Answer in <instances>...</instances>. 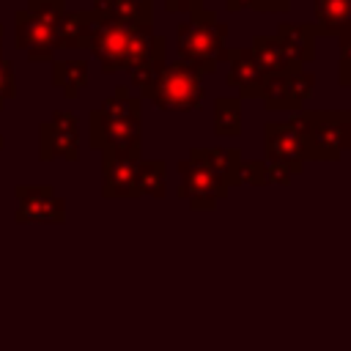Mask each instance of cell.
I'll return each mask as SVG.
<instances>
[{
    "label": "cell",
    "mask_w": 351,
    "mask_h": 351,
    "mask_svg": "<svg viewBox=\"0 0 351 351\" xmlns=\"http://www.w3.org/2000/svg\"><path fill=\"white\" fill-rule=\"evenodd\" d=\"M288 85H291V93L296 99V104H307V99L313 96V88H315V74L307 71V69H299V71H291L288 74Z\"/></svg>",
    "instance_id": "cell-26"
},
{
    "label": "cell",
    "mask_w": 351,
    "mask_h": 351,
    "mask_svg": "<svg viewBox=\"0 0 351 351\" xmlns=\"http://www.w3.org/2000/svg\"><path fill=\"white\" fill-rule=\"evenodd\" d=\"M261 99H263V104L271 110V112H277V110H288V112H302V104H296V99H293V93H291V85H288V74H282V77H266V82H263V90H261Z\"/></svg>",
    "instance_id": "cell-22"
},
{
    "label": "cell",
    "mask_w": 351,
    "mask_h": 351,
    "mask_svg": "<svg viewBox=\"0 0 351 351\" xmlns=\"http://www.w3.org/2000/svg\"><path fill=\"white\" fill-rule=\"evenodd\" d=\"M52 82L63 90L66 99H77L88 82L85 60H52Z\"/></svg>",
    "instance_id": "cell-20"
},
{
    "label": "cell",
    "mask_w": 351,
    "mask_h": 351,
    "mask_svg": "<svg viewBox=\"0 0 351 351\" xmlns=\"http://www.w3.org/2000/svg\"><path fill=\"white\" fill-rule=\"evenodd\" d=\"M228 63H230V69L225 74V82L230 88H236L241 99H261V90H263L266 77L255 66V60L250 55V47L228 49Z\"/></svg>",
    "instance_id": "cell-12"
},
{
    "label": "cell",
    "mask_w": 351,
    "mask_h": 351,
    "mask_svg": "<svg viewBox=\"0 0 351 351\" xmlns=\"http://www.w3.org/2000/svg\"><path fill=\"white\" fill-rule=\"evenodd\" d=\"M96 19L93 11H66L55 25V49H88Z\"/></svg>",
    "instance_id": "cell-13"
},
{
    "label": "cell",
    "mask_w": 351,
    "mask_h": 351,
    "mask_svg": "<svg viewBox=\"0 0 351 351\" xmlns=\"http://www.w3.org/2000/svg\"><path fill=\"white\" fill-rule=\"evenodd\" d=\"M277 41L282 44L285 55L296 69H304L315 60V27L313 25H293L280 22L277 25Z\"/></svg>",
    "instance_id": "cell-14"
},
{
    "label": "cell",
    "mask_w": 351,
    "mask_h": 351,
    "mask_svg": "<svg viewBox=\"0 0 351 351\" xmlns=\"http://www.w3.org/2000/svg\"><path fill=\"white\" fill-rule=\"evenodd\" d=\"M337 47H340V63H351V33H343Z\"/></svg>",
    "instance_id": "cell-31"
},
{
    "label": "cell",
    "mask_w": 351,
    "mask_h": 351,
    "mask_svg": "<svg viewBox=\"0 0 351 351\" xmlns=\"http://www.w3.org/2000/svg\"><path fill=\"white\" fill-rule=\"evenodd\" d=\"M307 143V162H337L346 151V110L343 112H296L288 121Z\"/></svg>",
    "instance_id": "cell-5"
},
{
    "label": "cell",
    "mask_w": 351,
    "mask_h": 351,
    "mask_svg": "<svg viewBox=\"0 0 351 351\" xmlns=\"http://www.w3.org/2000/svg\"><path fill=\"white\" fill-rule=\"evenodd\" d=\"M165 63H167V58H154V60H145L143 66H137V69H132V71H129L132 85H134V88H140V99H145V93L154 88V82L159 80V74H162Z\"/></svg>",
    "instance_id": "cell-25"
},
{
    "label": "cell",
    "mask_w": 351,
    "mask_h": 351,
    "mask_svg": "<svg viewBox=\"0 0 351 351\" xmlns=\"http://www.w3.org/2000/svg\"><path fill=\"white\" fill-rule=\"evenodd\" d=\"M296 173L288 167V165H274V162H266V184H291Z\"/></svg>",
    "instance_id": "cell-28"
},
{
    "label": "cell",
    "mask_w": 351,
    "mask_h": 351,
    "mask_svg": "<svg viewBox=\"0 0 351 351\" xmlns=\"http://www.w3.org/2000/svg\"><path fill=\"white\" fill-rule=\"evenodd\" d=\"M165 11H170V14H176V11L197 14V11H203V0H165Z\"/></svg>",
    "instance_id": "cell-29"
},
{
    "label": "cell",
    "mask_w": 351,
    "mask_h": 351,
    "mask_svg": "<svg viewBox=\"0 0 351 351\" xmlns=\"http://www.w3.org/2000/svg\"><path fill=\"white\" fill-rule=\"evenodd\" d=\"M214 134L217 137L241 134V101L239 99L222 96L214 101Z\"/></svg>",
    "instance_id": "cell-23"
},
{
    "label": "cell",
    "mask_w": 351,
    "mask_h": 351,
    "mask_svg": "<svg viewBox=\"0 0 351 351\" xmlns=\"http://www.w3.org/2000/svg\"><path fill=\"white\" fill-rule=\"evenodd\" d=\"M351 148V110H346V151Z\"/></svg>",
    "instance_id": "cell-34"
},
{
    "label": "cell",
    "mask_w": 351,
    "mask_h": 351,
    "mask_svg": "<svg viewBox=\"0 0 351 351\" xmlns=\"http://www.w3.org/2000/svg\"><path fill=\"white\" fill-rule=\"evenodd\" d=\"M140 104H143L140 96H132L129 88L118 85L115 93L107 96L96 112L107 121H140Z\"/></svg>",
    "instance_id": "cell-21"
},
{
    "label": "cell",
    "mask_w": 351,
    "mask_h": 351,
    "mask_svg": "<svg viewBox=\"0 0 351 351\" xmlns=\"http://www.w3.org/2000/svg\"><path fill=\"white\" fill-rule=\"evenodd\" d=\"M63 14V0H27V5L14 14V38L30 63L55 60V25Z\"/></svg>",
    "instance_id": "cell-3"
},
{
    "label": "cell",
    "mask_w": 351,
    "mask_h": 351,
    "mask_svg": "<svg viewBox=\"0 0 351 351\" xmlns=\"http://www.w3.org/2000/svg\"><path fill=\"white\" fill-rule=\"evenodd\" d=\"M88 143L99 154H104V151H140L143 121H107L93 110Z\"/></svg>",
    "instance_id": "cell-11"
},
{
    "label": "cell",
    "mask_w": 351,
    "mask_h": 351,
    "mask_svg": "<svg viewBox=\"0 0 351 351\" xmlns=\"http://www.w3.org/2000/svg\"><path fill=\"white\" fill-rule=\"evenodd\" d=\"M167 195V165L162 159H140L137 167V197H156Z\"/></svg>",
    "instance_id": "cell-19"
},
{
    "label": "cell",
    "mask_w": 351,
    "mask_h": 351,
    "mask_svg": "<svg viewBox=\"0 0 351 351\" xmlns=\"http://www.w3.org/2000/svg\"><path fill=\"white\" fill-rule=\"evenodd\" d=\"M288 8H291V0H255V8L252 11L280 14V11H288Z\"/></svg>",
    "instance_id": "cell-30"
},
{
    "label": "cell",
    "mask_w": 351,
    "mask_h": 351,
    "mask_svg": "<svg viewBox=\"0 0 351 351\" xmlns=\"http://www.w3.org/2000/svg\"><path fill=\"white\" fill-rule=\"evenodd\" d=\"M3 33H5V30H3V25H0V58H3Z\"/></svg>",
    "instance_id": "cell-35"
},
{
    "label": "cell",
    "mask_w": 351,
    "mask_h": 351,
    "mask_svg": "<svg viewBox=\"0 0 351 351\" xmlns=\"http://www.w3.org/2000/svg\"><path fill=\"white\" fill-rule=\"evenodd\" d=\"M315 36L351 33V0H313Z\"/></svg>",
    "instance_id": "cell-16"
},
{
    "label": "cell",
    "mask_w": 351,
    "mask_h": 351,
    "mask_svg": "<svg viewBox=\"0 0 351 351\" xmlns=\"http://www.w3.org/2000/svg\"><path fill=\"white\" fill-rule=\"evenodd\" d=\"M16 96V74H14V63L0 58V110Z\"/></svg>",
    "instance_id": "cell-27"
},
{
    "label": "cell",
    "mask_w": 351,
    "mask_h": 351,
    "mask_svg": "<svg viewBox=\"0 0 351 351\" xmlns=\"http://www.w3.org/2000/svg\"><path fill=\"white\" fill-rule=\"evenodd\" d=\"M225 8L230 14H236V11H244V8H255V0H225Z\"/></svg>",
    "instance_id": "cell-32"
},
{
    "label": "cell",
    "mask_w": 351,
    "mask_h": 351,
    "mask_svg": "<svg viewBox=\"0 0 351 351\" xmlns=\"http://www.w3.org/2000/svg\"><path fill=\"white\" fill-rule=\"evenodd\" d=\"M228 25L217 19L214 11H197L176 27L178 60L195 66L200 74H214L222 60H228Z\"/></svg>",
    "instance_id": "cell-2"
},
{
    "label": "cell",
    "mask_w": 351,
    "mask_h": 351,
    "mask_svg": "<svg viewBox=\"0 0 351 351\" xmlns=\"http://www.w3.org/2000/svg\"><path fill=\"white\" fill-rule=\"evenodd\" d=\"M263 162H274V165H288L296 176L304 170L307 165V143L304 137L285 121H269L263 126Z\"/></svg>",
    "instance_id": "cell-9"
},
{
    "label": "cell",
    "mask_w": 351,
    "mask_h": 351,
    "mask_svg": "<svg viewBox=\"0 0 351 351\" xmlns=\"http://www.w3.org/2000/svg\"><path fill=\"white\" fill-rule=\"evenodd\" d=\"M241 184L266 186V162L263 159H241L236 165V170H233L230 186H241Z\"/></svg>",
    "instance_id": "cell-24"
},
{
    "label": "cell",
    "mask_w": 351,
    "mask_h": 351,
    "mask_svg": "<svg viewBox=\"0 0 351 351\" xmlns=\"http://www.w3.org/2000/svg\"><path fill=\"white\" fill-rule=\"evenodd\" d=\"M38 159L41 162H77L80 159V123L74 112L58 110L38 126Z\"/></svg>",
    "instance_id": "cell-6"
},
{
    "label": "cell",
    "mask_w": 351,
    "mask_h": 351,
    "mask_svg": "<svg viewBox=\"0 0 351 351\" xmlns=\"http://www.w3.org/2000/svg\"><path fill=\"white\" fill-rule=\"evenodd\" d=\"M250 55H252V60H255V66L261 69L263 77H282V74L299 71L291 63V58L285 55L277 36H255L252 44H250Z\"/></svg>",
    "instance_id": "cell-15"
},
{
    "label": "cell",
    "mask_w": 351,
    "mask_h": 351,
    "mask_svg": "<svg viewBox=\"0 0 351 351\" xmlns=\"http://www.w3.org/2000/svg\"><path fill=\"white\" fill-rule=\"evenodd\" d=\"M88 49L101 63L104 74H115L121 69L132 71L145 60L167 58V41L154 33V22H110L101 16L96 19Z\"/></svg>",
    "instance_id": "cell-1"
},
{
    "label": "cell",
    "mask_w": 351,
    "mask_h": 351,
    "mask_svg": "<svg viewBox=\"0 0 351 351\" xmlns=\"http://www.w3.org/2000/svg\"><path fill=\"white\" fill-rule=\"evenodd\" d=\"M145 99L165 112H195L203 104V74L184 60L165 63Z\"/></svg>",
    "instance_id": "cell-4"
},
{
    "label": "cell",
    "mask_w": 351,
    "mask_h": 351,
    "mask_svg": "<svg viewBox=\"0 0 351 351\" xmlns=\"http://www.w3.org/2000/svg\"><path fill=\"white\" fill-rule=\"evenodd\" d=\"M337 80L340 85H351V63H337Z\"/></svg>",
    "instance_id": "cell-33"
},
{
    "label": "cell",
    "mask_w": 351,
    "mask_h": 351,
    "mask_svg": "<svg viewBox=\"0 0 351 351\" xmlns=\"http://www.w3.org/2000/svg\"><path fill=\"white\" fill-rule=\"evenodd\" d=\"M110 22H154L151 0H93V8Z\"/></svg>",
    "instance_id": "cell-17"
},
{
    "label": "cell",
    "mask_w": 351,
    "mask_h": 351,
    "mask_svg": "<svg viewBox=\"0 0 351 351\" xmlns=\"http://www.w3.org/2000/svg\"><path fill=\"white\" fill-rule=\"evenodd\" d=\"M3 145H5V140H3V137H0V148H3Z\"/></svg>",
    "instance_id": "cell-36"
},
{
    "label": "cell",
    "mask_w": 351,
    "mask_h": 351,
    "mask_svg": "<svg viewBox=\"0 0 351 351\" xmlns=\"http://www.w3.org/2000/svg\"><path fill=\"white\" fill-rule=\"evenodd\" d=\"M140 151H104L101 154V195L107 200L137 197V167Z\"/></svg>",
    "instance_id": "cell-8"
},
{
    "label": "cell",
    "mask_w": 351,
    "mask_h": 351,
    "mask_svg": "<svg viewBox=\"0 0 351 351\" xmlns=\"http://www.w3.org/2000/svg\"><path fill=\"white\" fill-rule=\"evenodd\" d=\"M186 159L200 165V167H206V170H211V173H217V176H222L228 181V186H230L233 170L241 162V151L239 148H192Z\"/></svg>",
    "instance_id": "cell-18"
},
{
    "label": "cell",
    "mask_w": 351,
    "mask_h": 351,
    "mask_svg": "<svg viewBox=\"0 0 351 351\" xmlns=\"http://www.w3.org/2000/svg\"><path fill=\"white\" fill-rule=\"evenodd\" d=\"M14 195L16 222H66V203L49 184H19Z\"/></svg>",
    "instance_id": "cell-10"
},
{
    "label": "cell",
    "mask_w": 351,
    "mask_h": 351,
    "mask_svg": "<svg viewBox=\"0 0 351 351\" xmlns=\"http://www.w3.org/2000/svg\"><path fill=\"white\" fill-rule=\"evenodd\" d=\"M178 176H181V184H178V197H184L195 211H211L217 208V203L222 197H228L230 186L222 176L189 162V159H181L178 162Z\"/></svg>",
    "instance_id": "cell-7"
}]
</instances>
